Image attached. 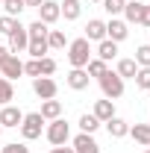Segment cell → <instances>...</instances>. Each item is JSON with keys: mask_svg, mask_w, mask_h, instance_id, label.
I'll return each mask as SVG.
<instances>
[{"mask_svg": "<svg viewBox=\"0 0 150 153\" xmlns=\"http://www.w3.org/2000/svg\"><path fill=\"white\" fill-rule=\"evenodd\" d=\"M88 59H91V41L85 36L68 41V62H71V68H85Z\"/></svg>", "mask_w": 150, "mask_h": 153, "instance_id": "obj_1", "label": "cell"}, {"mask_svg": "<svg viewBox=\"0 0 150 153\" xmlns=\"http://www.w3.org/2000/svg\"><path fill=\"white\" fill-rule=\"evenodd\" d=\"M44 118H41V112H27L24 115V121H21V135H24V141H36V138H41V130H44Z\"/></svg>", "mask_w": 150, "mask_h": 153, "instance_id": "obj_2", "label": "cell"}, {"mask_svg": "<svg viewBox=\"0 0 150 153\" xmlns=\"http://www.w3.org/2000/svg\"><path fill=\"white\" fill-rule=\"evenodd\" d=\"M44 135H47V141H50L53 147H59V144H68V138H71V127H68L65 118H56V121H47Z\"/></svg>", "mask_w": 150, "mask_h": 153, "instance_id": "obj_3", "label": "cell"}, {"mask_svg": "<svg viewBox=\"0 0 150 153\" xmlns=\"http://www.w3.org/2000/svg\"><path fill=\"white\" fill-rule=\"evenodd\" d=\"M97 82H100V91H103L106 100H118V97L124 94V79L115 74V71H106Z\"/></svg>", "mask_w": 150, "mask_h": 153, "instance_id": "obj_4", "label": "cell"}, {"mask_svg": "<svg viewBox=\"0 0 150 153\" xmlns=\"http://www.w3.org/2000/svg\"><path fill=\"white\" fill-rule=\"evenodd\" d=\"M33 91H36V97H41V100H53L59 91L56 79L53 76H36L33 79Z\"/></svg>", "mask_w": 150, "mask_h": 153, "instance_id": "obj_5", "label": "cell"}, {"mask_svg": "<svg viewBox=\"0 0 150 153\" xmlns=\"http://www.w3.org/2000/svg\"><path fill=\"white\" fill-rule=\"evenodd\" d=\"M127 36H130V24H127V21H121V18L106 21V38H109V41L121 44V41H124Z\"/></svg>", "mask_w": 150, "mask_h": 153, "instance_id": "obj_6", "label": "cell"}, {"mask_svg": "<svg viewBox=\"0 0 150 153\" xmlns=\"http://www.w3.org/2000/svg\"><path fill=\"white\" fill-rule=\"evenodd\" d=\"M59 18H62V9H59L56 0H44V3L38 6V21H41V24L50 27V24H56Z\"/></svg>", "mask_w": 150, "mask_h": 153, "instance_id": "obj_7", "label": "cell"}, {"mask_svg": "<svg viewBox=\"0 0 150 153\" xmlns=\"http://www.w3.org/2000/svg\"><path fill=\"white\" fill-rule=\"evenodd\" d=\"M65 82H68V88H74V91H82V88H88V82H91V76L85 68H71L68 76H65Z\"/></svg>", "mask_w": 150, "mask_h": 153, "instance_id": "obj_8", "label": "cell"}, {"mask_svg": "<svg viewBox=\"0 0 150 153\" xmlns=\"http://www.w3.org/2000/svg\"><path fill=\"white\" fill-rule=\"evenodd\" d=\"M27 44H30V36H27V27L21 24L18 30L9 36V44H6V47H9V53L18 56V53H27Z\"/></svg>", "mask_w": 150, "mask_h": 153, "instance_id": "obj_9", "label": "cell"}, {"mask_svg": "<svg viewBox=\"0 0 150 153\" xmlns=\"http://www.w3.org/2000/svg\"><path fill=\"white\" fill-rule=\"evenodd\" d=\"M71 147H74L76 153H100V144H97V141H94V135H88V133L74 135Z\"/></svg>", "mask_w": 150, "mask_h": 153, "instance_id": "obj_10", "label": "cell"}, {"mask_svg": "<svg viewBox=\"0 0 150 153\" xmlns=\"http://www.w3.org/2000/svg\"><path fill=\"white\" fill-rule=\"evenodd\" d=\"M21 121H24V112H21L18 106L6 103L0 109V127H21Z\"/></svg>", "mask_w": 150, "mask_h": 153, "instance_id": "obj_11", "label": "cell"}, {"mask_svg": "<svg viewBox=\"0 0 150 153\" xmlns=\"http://www.w3.org/2000/svg\"><path fill=\"white\" fill-rule=\"evenodd\" d=\"M91 115L100 121V124H106L109 118H115V100H106V97H103V100H97V103H94V109H91Z\"/></svg>", "mask_w": 150, "mask_h": 153, "instance_id": "obj_12", "label": "cell"}, {"mask_svg": "<svg viewBox=\"0 0 150 153\" xmlns=\"http://www.w3.org/2000/svg\"><path fill=\"white\" fill-rule=\"evenodd\" d=\"M0 71H3V76H6V79H18V76H24V62L12 53V56L0 65Z\"/></svg>", "mask_w": 150, "mask_h": 153, "instance_id": "obj_13", "label": "cell"}, {"mask_svg": "<svg viewBox=\"0 0 150 153\" xmlns=\"http://www.w3.org/2000/svg\"><path fill=\"white\" fill-rule=\"evenodd\" d=\"M106 133L112 135V138H124V135H130V121H124V118H109L106 121Z\"/></svg>", "mask_w": 150, "mask_h": 153, "instance_id": "obj_14", "label": "cell"}, {"mask_svg": "<svg viewBox=\"0 0 150 153\" xmlns=\"http://www.w3.org/2000/svg\"><path fill=\"white\" fill-rule=\"evenodd\" d=\"M85 38H88V41H103V38H106V21L91 18L85 24Z\"/></svg>", "mask_w": 150, "mask_h": 153, "instance_id": "obj_15", "label": "cell"}, {"mask_svg": "<svg viewBox=\"0 0 150 153\" xmlns=\"http://www.w3.org/2000/svg\"><path fill=\"white\" fill-rule=\"evenodd\" d=\"M130 135L135 144L150 147V124H130Z\"/></svg>", "mask_w": 150, "mask_h": 153, "instance_id": "obj_16", "label": "cell"}, {"mask_svg": "<svg viewBox=\"0 0 150 153\" xmlns=\"http://www.w3.org/2000/svg\"><path fill=\"white\" fill-rule=\"evenodd\" d=\"M97 59H103V62H112V59H118V44H115V41H109V38L97 41Z\"/></svg>", "mask_w": 150, "mask_h": 153, "instance_id": "obj_17", "label": "cell"}, {"mask_svg": "<svg viewBox=\"0 0 150 153\" xmlns=\"http://www.w3.org/2000/svg\"><path fill=\"white\" fill-rule=\"evenodd\" d=\"M41 118L44 121H56V118H62V100H44L41 103Z\"/></svg>", "mask_w": 150, "mask_h": 153, "instance_id": "obj_18", "label": "cell"}, {"mask_svg": "<svg viewBox=\"0 0 150 153\" xmlns=\"http://www.w3.org/2000/svg\"><path fill=\"white\" fill-rule=\"evenodd\" d=\"M59 9H62V18L65 21H76L82 15V3L79 0H65V3H59Z\"/></svg>", "mask_w": 150, "mask_h": 153, "instance_id": "obj_19", "label": "cell"}, {"mask_svg": "<svg viewBox=\"0 0 150 153\" xmlns=\"http://www.w3.org/2000/svg\"><path fill=\"white\" fill-rule=\"evenodd\" d=\"M141 9H144V3H138V0H127V6H124V21L127 24H138V18H141Z\"/></svg>", "mask_w": 150, "mask_h": 153, "instance_id": "obj_20", "label": "cell"}, {"mask_svg": "<svg viewBox=\"0 0 150 153\" xmlns=\"http://www.w3.org/2000/svg\"><path fill=\"white\" fill-rule=\"evenodd\" d=\"M47 38H30V44H27V53H30V59H41L47 56Z\"/></svg>", "mask_w": 150, "mask_h": 153, "instance_id": "obj_21", "label": "cell"}, {"mask_svg": "<svg viewBox=\"0 0 150 153\" xmlns=\"http://www.w3.org/2000/svg\"><path fill=\"white\" fill-rule=\"evenodd\" d=\"M138 71V65H135V59H118V68H115V74L121 76V79H132Z\"/></svg>", "mask_w": 150, "mask_h": 153, "instance_id": "obj_22", "label": "cell"}, {"mask_svg": "<svg viewBox=\"0 0 150 153\" xmlns=\"http://www.w3.org/2000/svg\"><path fill=\"white\" fill-rule=\"evenodd\" d=\"M85 71H88V76H94V79H100V76L109 71V62H103V59H88V65H85Z\"/></svg>", "mask_w": 150, "mask_h": 153, "instance_id": "obj_23", "label": "cell"}, {"mask_svg": "<svg viewBox=\"0 0 150 153\" xmlns=\"http://www.w3.org/2000/svg\"><path fill=\"white\" fill-rule=\"evenodd\" d=\"M47 47H50V50H65V47H68L65 33H62V30H50V33H47Z\"/></svg>", "mask_w": 150, "mask_h": 153, "instance_id": "obj_24", "label": "cell"}, {"mask_svg": "<svg viewBox=\"0 0 150 153\" xmlns=\"http://www.w3.org/2000/svg\"><path fill=\"white\" fill-rule=\"evenodd\" d=\"M76 124H79V133H88V135H94L97 133V127H100V121H97V118H94V115H79V121H76Z\"/></svg>", "mask_w": 150, "mask_h": 153, "instance_id": "obj_25", "label": "cell"}, {"mask_svg": "<svg viewBox=\"0 0 150 153\" xmlns=\"http://www.w3.org/2000/svg\"><path fill=\"white\" fill-rule=\"evenodd\" d=\"M47 33H50V27H47V24H41L38 18L27 27V36H30V38H47Z\"/></svg>", "mask_w": 150, "mask_h": 153, "instance_id": "obj_26", "label": "cell"}, {"mask_svg": "<svg viewBox=\"0 0 150 153\" xmlns=\"http://www.w3.org/2000/svg\"><path fill=\"white\" fill-rule=\"evenodd\" d=\"M0 6H3V9H6V12H3V15H9V18H18L21 12H24V9H27V6H24V0H3V3H0Z\"/></svg>", "mask_w": 150, "mask_h": 153, "instance_id": "obj_27", "label": "cell"}, {"mask_svg": "<svg viewBox=\"0 0 150 153\" xmlns=\"http://www.w3.org/2000/svg\"><path fill=\"white\" fill-rule=\"evenodd\" d=\"M12 97H15V88H12V79L0 76V106H6V103H9Z\"/></svg>", "mask_w": 150, "mask_h": 153, "instance_id": "obj_28", "label": "cell"}, {"mask_svg": "<svg viewBox=\"0 0 150 153\" xmlns=\"http://www.w3.org/2000/svg\"><path fill=\"white\" fill-rule=\"evenodd\" d=\"M132 79H135V88H141V91H150V68H138Z\"/></svg>", "mask_w": 150, "mask_h": 153, "instance_id": "obj_29", "label": "cell"}, {"mask_svg": "<svg viewBox=\"0 0 150 153\" xmlns=\"http://www.w3.org/2000/svg\"><path fill=\"white\" fill-rule=\"evenodd\" d=\"M21 27V21L18 18H9V15H0V33L3 36H12L15 30Z\"/></svg>", "mask_w": 150, "mask_h": 153, "instance_id": "obj_30", "label": "cell"}, {"mask_svg": "<svg viewBox=\"0 0 150 153\" xmlns=\"http://www.w3.org/2000/svg\"><path fill=\"white\" fill-rule=\"evenodd\" d=\"M103 3V9L112 15V18H118L121 12H124V6H127V0H100Z\"/></svg>", "mask_w": 150, "mask_h": 153, "instance_id": "obj_31", "label": "cell"}, {"mask_svg": "<svg viewBox=\"0 0 150 153\" xmlns=\"http://www.w3.org/2000/svg\"><path fill=\"white\" fill-rule=\"evenodd\" d=\"M135 65L138 68H150V44H141L135 50Z\"/></svg>", "mask_w": 150, "mask_h": 153, "instance_id": "obj_32", "label": "cell"}, {"mask_svg": "<svg viewBox=\"0 0 150 153\" xmlns=\"http://www.w3.org/2000/svg\"><path fill=\"white\" fill-rule=\"evenodd\" d=\"M24 74L33 76V79H36V76H41V62H38V59H30V62H24Z\"/></svg>", "mask_w": 150, "mask_h": 153, "instance_id": "obj_33", "label": "cell"}, {"mask_svg": "<svg viewBox=\"0 0 150 153\" xmlns=\"http://www.w3.org/2000/svg\"><path fill=\"white\" fill-rule=\"evenodd\" d=\"M38 62H41V76H50V74H56V59H50V56H41Z\"/></svg>", "mask_w": 150, "mask_h": 153, "instance_id": "obj_34", "label": "cell"}, {"mask_svg": "<svg viewBox=\"0 0 150 153\" xmlns=\"http://www.w3.org/2000/svg\"><path fill=\"white\" fill-rule=\"evenodd\" d=\"M0 153H30V147L24 141H9L6 147H0Z\"/></svg>", "mask_w": 150, "mask_h": 153, "instance_id": "obj_35", "label": "cell"}, {"mask_svg": "<svg viewBox=\"0 0 150 153\" xmlns=\"http://www.w3.org/2000/svg\"><path fill=\"white\" fill-rule=\"evenodd\" d=\"M138 24L150 30V6H147V3H144V9H141V18H138Z\"/></svg>", "mask_w": 150, "mask_h": 153, "instance_id": "obj_36", "label": "cell"}, {"mask_svg": "<svg viewBox=\"0 0 150 153\" xmlns=\"http://www.w3.org/2000/svg\"><path fill=\"white\" fill-rule=\"evenodd\" d=\"M50 153H76L74 147H68V144H59V147H53Z\"/></svg>", "mask_w": 150, "mask_h": 153, "instance_id": "obj_37", "label": "cell"}, {"mask_svg": "<svg viewBox=\"0 0 150 153\" xmlns=\"http://www.w3.org/2000/svg\"><path fill=\"white\" fill-rule=\"evenodd\" d=\"M9 56H12V53H9V47H3V44H0V65H3Z\"/></svg>", "mask_w": 150, "mask_h": 153, "instance_id": "obj_38", "label": "cell"}, {"mask_svg": "<svg viewBox=\"0 0 150 153\" xmlns=\"http://www.w3.org/2000/svg\"><path fill=\"white\" fill-rule=\"evenodd\" d=\"M41 3H44V0H24V6H27V9H38Z\"/></svg>", "mask_w": 150, "mask_h": 153, "instance_id": "obj_39", "label": "cell"}, {"mask_svg": "<svg viewBox=\"0 0 150 153\" xmlns=\"http://www.w3.org/2000/svg\"><path fill=\"white\" fill-rule=\"evenodd\" d=\"M88 3H100V0H88Z\"/></svg>", "mask_w": 150, "mask_h": 153, "instance_id": "obj_40", "label": "cell"}, {"mask_svg": "<svg viewBox=\"0 0 150 153\" xmlns=\"http://www.w3.org/2000/svg\"><path fill=\"white\" fill-rule=\"evenodd\" d=\"M0 135H3V127H0Z\"/></svg>", "mask_w": 150, "mask_h": 153, "instance_id": "obj_41", "label": "cell"}, {"mask_svg": "<svg viewBox=\"0 0 150 153\" xmlns=\"http://www.w3.org/2000/svg\"><path fill=\"white\" fill-rule=\"evenodd\" d=\"M144 153H150V147H147V150H144Z\"/></svg>", "mask_w": 150, "mask_h": 153, "instance_id": "obj_42", "label": "cell"}, {"mask_svg": "<svg viewBox=\"0 0 150 153\" xmlns=\"http://www.w3.org/2000/svg\"><path fill=\"white\" fill-rule=\"evenodd\" d=\"M0 3H3V0H0Z\"/></svg>", "mask_w": 150, "mask_h": 153, "instance_id": "obj_43", "label": "cell"}]
</instances>
